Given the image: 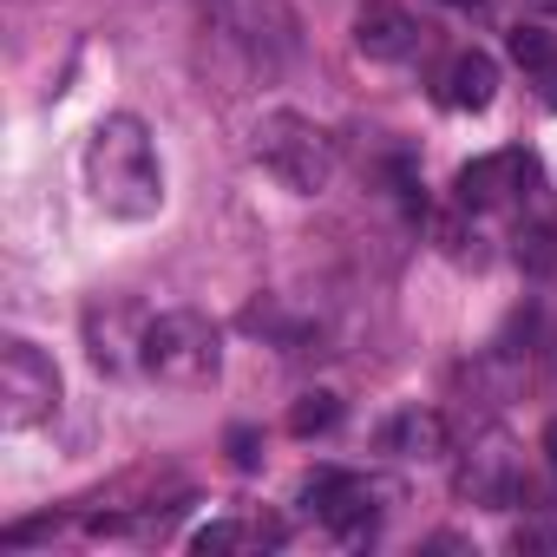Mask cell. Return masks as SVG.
Listing matches in <instances>:
<instances>
[{"instance_id": "6da1fadb", "label": "cell", "mask_w": 557, "mask_h": 557, "mask_svg": "<svg viewBox=\"0 0 557 557\" xmlns=\"http://www.w3.org/2000/svg\"><path fill=\"white\" fill-rule=\"evenodd\" d=\"M86 190L119 223H151L164 210V164L138 112H112L86 138Z\"/></svg>"}, {"instance_id": "7a4b0ae2", "label": "cell", "mask_w": 557, "mask_h": 557, "mask_svg": "<svg viewBox=\"0 0 557 557\" xmlns=\"http://www.w3.org/2000/svg\"><path fill=\"white\" fill-rule=\"evenodd\" d=\"M249 151H256V164H262L275 184L296 190V197H322V190L335 184V171H342L335 138H329L309 112H289V106H275V112L256 119Z\"/></svg>"}, {"instance_id": "3957f363", "label": "cell", "mask_w": 557, "mask_h": 557, "mask_svg": "<svg viewBox=\"0 0 557 557\" xmlns=\"http://www.w3.org/2000/svg\"><path fill=\"white\" fill-rule=\"evenodd\" d=\"M145 374L164 381V387H210L223 374V335L197 315V309H171V315H151L145 329Z\"/></svg>"}, {"instance_id": "277c9868", "label": "cell", "mask_w": 557, "mask_h": 557, "mask_svg": "<svg viewBox=\"0 0 557 557\" xmlns=\"http://www.w3.org/2000/svg\"><path fill=\"white\" fill-rule=\"evenodd\" d=\"M210 21L223 27V40L256 60V66H289L302 60V21L289 0H210Z\"/></svg>"}, {"instance_id": "5b68a950", "label": "cell", "mask_w": 557, "mask_h": 557, "mask_svg": "<svg viewBox=\"0 0 557 557\" xmlns=\"http://www.w3.org/2000/svg\"><path fill=\"white\" fill-rule=\"evenodd\" d=\"M60 413V368L47 348H34L27 335H8L0 342V426L8 433H27V426H47Z\"/></svg>"}, {"instance_id": "8992f818", "label": "cell", "mask_w": 557, "mask_h": 557, "mask_svg": "<svg viewBox=\"0 0 557 557\" xmlns=\"http://www.w3.org/2000/svg\"><path fill=\"white\" fill-rule=\"evenodd\" d=\"M374 485L361 479V472H335V466H322V472H309L302 479V505H309V518H322L335 537H361L368 524H374Z\"/></svg>"}, {"instance_id": "52a82bcc", "label": "cell", "mask_w": 557, "mask_h": 557, "mask_svg": "<svg viewBox=\"0 0 557 557\" xmlns=\"http://www.w3.org/2000/svg\"><path fill=\"white\" fill-rule=\"evenodd\" d=\"M145 329H151V315L138 302H92L86 309V355H92V368L125 374L132 361H145Z\"/></svg>"}, {"instance_id": "ba28073f", "label": "cell", "mask_w": 557, "mask_h": 557, "mask_svg": "<svg viewBox=\"0 0 557 557\" xmlns=\"http://www.w3.org/2000/svg\"><path fill=\"white\" fill-rule=\"evenodd\" d=\"M355 47H361L368 60H381V66H407V60H420L426 27H420L407 8H394V0H361V14H355Z\"/></svg>"}, {"instance_id": "9c48e42d", "label": "cell", "mask_w": 557, "mask_h": 557, "mask_svg": "<svg viewBox=\"0 0 557 557\" xmlns=\"http://www.w3.org/2000/svg\"><path fill=\"white\" fill-rule=\"evenodd\" d=\"M531 184H537V164L524 151H492V158H472L453 190H459V210H498V203L524 197Z\"/></svg>"}, {"instance_id": "30bf717a", "label": "cell", "mask_w": 557, "mask_h": 557, "mask_svg": "<svg viewBox=\"0 0 557 557\" xmlns=\"http://www.w3.org/2000/svg\"><path fill=\"white\" fill-rule=\"evenodd\" d=\"M374 446H381L387 459L433 466V459H446V413H433V407H400L394 420H381Z\"/></svg>"}, {"instance_id": "8fae6325", "label": "cell", "mask_w": 557, "mask_h": 557, "mask_svg": "<svg viewBox=\"0 0 557 557\" xmlns=\"http://www.w3.org/2000/svg\"><path fill=\"white\" fill-rule=\"evenodd\" d=\"M459 492H466L472 505H511V498H518V459H511V446H505V440H485L479 453H466Z\"/></svg>"}, {"instance_id": "7c38bea8", "label": "cell", "mask_w": 557, "mask_h": 557, "mask_svg": "<svg viewBox=\"0 0 557 557\" xmlns=\"http://www.w3.org/2000/svg\"><path fill=\"white\" fill-rule=\"evenodd\" d=\"M440 99L453 106V112H485L492 99H498V60L492 53H459L453 66H446V79H440Z\"/></svg>"}, {"instance_id": "4fadbf2b", "label": "cell", "mask_w": 557, "mask_h": 557, "mask_svg": "<svg viewBox=\"0 0 557 557\" xmlns=\"http://www.w3.org/2000/svg\"><path fill=\"white\" fill-rule=\"evenodd\" d=\"M243 544H283V524H243V518H216L190 537V550L203 557H223V550H243Z\"/></svg>"}, {"instance_id": "5bb4252c", "label": "cell", "mask_w": 557, "mask_h": 557, "mask_svg": "<svg viewBox=\"0 0 557 557\" xmlns=\"http://www.w3.org/2000/svg\"><path fill=\"white\" fill-rule=\"evenodd\" d=\"M511 60H518L531 79H550V73H557V34H544V27H518V34H511Z\"/></svg>"}, {"instance_id": "9a60e30c", "label": "cell", "mask_w": 557, "mask_h": 557, "mask_svg": "<svg viewBox=\"0 0 557 557\" xmlns=\"http://www.w3.org/2000/svg\"><path fill=\"white\" fill-rule=\"evenodd\" d=\"M335 420H342V400H335V394H302L296 413H289V433L309 440V433H329Z\"/></svg>"}, {"instance_id": "2e32d148", "label": "cell", "mask_w": 557, "mask_h": 557, "mask_svg": "<svg viewBox=\"0 0 557 557\" xmlns=\"http://www.w3.org/2000/svg\"><path fill=\"white\" fill-rule=\"evenodd\" d=\"M511 550H557V524H518Z\"/></svg>"}, {"instance_id": "e0dca14e", "label": "cell", "mask_w": 557, "mask_h": 557, "mask_svg": "<svg viewBox=\"0 0 557 557\" xmlns=\"http://www.w3.org/2000/svg\"><path fill=\"white\" fill-rule=\"evenodd\" d=\"M230 453H236V466H243V472H256V433H249V426H236V433H230Z\"/></svg>"}, {"instance_id": "ac0fdd59", "label": "cell", "mask_w": 557, "mask_h": 557, "mask_svg": "<svg viewBox=\"0 0 557 557\" xmlns=\"http://www.w3.org/2000/svg\"><path fill=\"white\" fill-rule=\"evenodd\" d=\"M544 453H550V472H557V420H550V433H544Z\"/></svg>"}, {"instance_id": "d6986e66", "label": "cell", "mask_w": 557, "mask_h": 557, "mask_svg": "<svg viewBox=\"0 0 557 557\" xmlns=\"http://www.w3.org/2000/svg\"><path fill=\"white\" fill-rule=\"evenodd\" d=\"M537 86H544V106H557V73H550V79H537Z\"/></svg>"}, {"instance_id": "ffe728a7", "label": "cell", "mask_w": 557, "mask_h": 557, "mask_svg": "<svg viewBox=\"0 0 557 557\" xmlns=\"http://www.w3.org/2000/svg\"><path fill=\"white\" fill-rule=\"evenodd\" d=\"M531 8H537V14H557V0H531Z\"/></svg>"}, {"instance_id": "44dd1931", "label": "cell", "mask_w": 557, "mask_h": 557, "mask_svg": "<svg viewBox=\"0 0 557 557\" xmlns=\"http://www.w3.org/2000/svg\"><path fill=\"white\" fill-rule=\"evenodd\" d=\"M453 8H485V0H453Z\"/></svg>"}]
</instances>
